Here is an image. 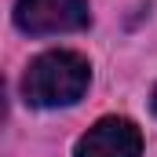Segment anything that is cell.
I'll list each match as a JSON object with an SVG mask.
<instances>
[{
    "mask_svg": "<svg viewBox=\"0 0 157 157\" xmlns=\"http://www.w3.org/2000/svg\"><path fill=\"white\" fill-rule=\"evenodd\" d=\"M91 66L77 51H44L29 62L22 77V95L29 106H73L80 95L88 91Z\"/></svg>",
    "mask_w": 157,
    "mask_h": 157,
    "instance_id": "1",
    "label": "cell"
},
{
    "mask_svg": "<svg viewBox=\"0 0 157 157\" xmlns=\"http://www.w3.org/2000/svg\"><path fill=\"white\" fill-rule=\"evenodd\" d=\"M91 22V11L84 0H18L15 4V26L29 37L48 33H73Z\"/></svg>",
    "mask_w": 157,
    "mask_h": 157,
    "instance_id": "2",
    "label": "cell"
},
{
    "mask_svg": "<svg viewBox=\"0 0 157 157\" xmlns=\"http://www.w3.org/2000/svg\"><path fill=\"white\" fill-rule=\"evenodd\" d=\"M143 154V132L128 117H102L95 128L80 135L73 157H139Z\"/></svg>",
    "mask_w": 157,
    "mask_h": 157,
    "instance_id": "3",
    "label": "cell"
},
{
    "mask_svg": "<svg viewBox=\"0 0 157 157\" xmlns=\"http://www.w3.org/2000/svg\"><path fill=\"white\" fill-rule=\"evenodd\" d=\"M154 113H157V88H154Z\"/></svg>",
    "mask_w": 157,
    "mask_h": 157,
    "instance_id": "4",
    "label": "cell"
}]
</instances>
